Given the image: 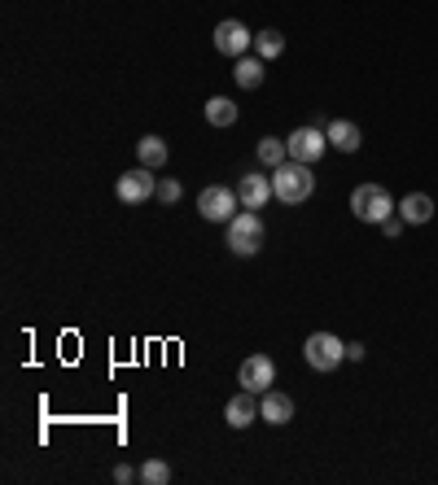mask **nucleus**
Returning <instances> with one entry per match:
<instances>
[{
    "instance_id": "5",
    "label": "nucleus",
    "mask_w": 438,
    "mask_h": 485,
    "mask_svg": "<svg viewBox=\"0 0 438 485\" xmlns=\"http://www.w3.org/2000/svg\"><path fill=\"white\" fill-rule=\"evenodd\" d=\"M285 145H290V158L294 162H320L325 158V149H329V136H325V128H299L285 136Z\"/></svg>"
},
{
    "instance_id": "22",
    "label": "nucleus",
    "mask_w": 438,
    "mask_h": 485,
    "mask_svg": "<svg viewBox=\"0 0 438 485\" xmlns=\"http://www.w3.org/2000/svg\"><path fill=\"white\" fill-rule=\"evenodd\" d=\"M114 481H119V485H128V481H140V472H136L132 463H119V468H114Z\"/></svg>"
},
{
    "instance_id": "1",
    "label": "nucleus",
    "mask_w": 438,
    "mask_h": 485,
    "mask_svg": "<svg viewBox=\"0 0 438 485\" xmlns=\"http://www.w3.org/2000/svg\"><path fill=\"white\" fill-rule=\"evenodd\" d=\"M272 193L281 206H303L307 197L316 193V175H311V166L307 162H281L276 171H272Z\"/></svg>"
},
{
    "instance_id": "7",
    "label": "nucleus",
    "mask_w": 438,
    "mask_h": 485,
    "mask_svg": "<svg viewBox=\"0 0 438 485\" xmlns=\"http://www.w3.org/2000/svg\"><path fill=\"white\" fill-rule=\"evenodd\" d=\"M114 193H119V201H128V206H140V201L158 197V180H154L149 166H136V171H128V175H119Z\"/></svg>"
},
{
    "instance_id": "14",
    "label": "nucleus",
    "mask_w": 438,
    "mask_h": 485,
    "mask_svg": "<svg viewBox=\"0 0 438 485\" xmlns=\"http://www.w3.org/2000/svg\"><path fill=\"white\" fill-rule=\"evenodd\" d=\"M325 136H329V149H342V154H355V149L364 145L360 128H355V123H342V119H337V123H329V128H325Z\"/></svg>"
},
{
    "instance_id": "4",
    "label": "nucleus",
    "mask_w": 438,
    "mask_h": 485,
    "mask_svg": "<svg viewBox=\"0 0 438 485\" xmlns=\"http://www.w3.org/2000/svg\"><path fill=\"white\" fill-rule=\"evenodd\" d=\"M303 358L311 372H334V367H342V358H346V346H342V337H334V332H311L303 341Z\"/></svg>"
},
{
    "instance_id": "11",
    "label": "nucleus",
    "mask_w": 438,
    "mask_h": 485,
    "mask_svg": "<svg viewBox=\"0 0 438 485\" xmlns=\"http://www.w3.org/2000/svg\"><path fill=\"white\" fill-rule=\"evenodd\" d=\"M224 420L228 428H246V424L259 420V393H250V389H241L228 398V407H224Z\"/></svg>"
},
{
    "instance_id": "20",
    "label": "nucleus",
    "mask_w": 438,
    "mask_h": 485,
    "mask_svg": "<svg viewBox=\"0 0 438 485\" xmlns=\"http://www.w3.org/2000/svg\"><path fill=\"white\" fill-rule=\"evenodd\" d=\"M140 481H145V485H167L171 481V468L163 463V459H149V463L140 468Z\"/></svg>"
},
{
    "instance_id": "18",
    "label": "nucleus",
    "mask_w": 438,
    "mask_h": 485,
    "mask_svg": "<svg viewBox=\"0 0 438 485\" xmlns=\"http://www.w3.org/2000/svg\"><path fill=\"white\" fill-rule=\"evenodd\" d=\"M255 53H259V57H264V62H276V57H281V53H285V35L281 31H259L255 35Z\"/></svg>"
},
{
    "instance_id": "16",
    "label": "nucleus",
    "mask_w": 438,
    "mask_h": 485,
    "mask_svg": "<svg viewBox=\"0 0 438 485\" xmlns=\"http://www.w3.org/2000/svg\"><path fill=\"white\" fill-rule=\"evenodd\" d=\"M237 114H241V110H237L233 97H210L206 101V123H210V128H233Z\"/></svg>"
},
{
    "instance_id": "3",
    "label": "nucleus",
    "mask_w": 438,
    "mask_h": 485,
    "mask_svg": "<svg viewBox=\"0 0 438 485\" xmlns=\"http://www.w3.org/2000/svg\"><path fill=\"white\" fill-rule=\"evenodd\" d=\"M228 250H233L237 259H255L264 250V219H259V210L241 206L228 219Z\"/></svg>"
},
{
    "instance_id": "13",
    "label": "nucleus",
    "mask_w": 438,
    "mask_h": 485,
    "mask_svg": "<svg viewBox=\"0 0 438 485\" xmlns=\"http://www.w3.org/2000/svg\"><path fill=\"white\" fill-rule=\"evenodd\" d=\"M399 219L412 224V227L430 224V219H434V197L430 193H407L404 201H399Z\"/></svg>"
},
{
    "instance_id": "8",
    "label": "nucleus",
    "mask_w": 438,
    "mask_h": 485,
    "mask_svg": "<svg viewBox=\"0 0 438 485\" xmlns=\"http://www.w3.org/2000/svg\"><path fill=\"white\" fill-rule=\"evenodd\" d=\"M237 381H241V389H250V393H268L272 381H276V363L268 355H250L241 363Z\"/></svg>"
},
{
    "instance_id": "24",
    "label": "nucleus",
    "mask_w": 438,
    "mask_h": 485,
    "mask_svg": "<svg viewBox=\"0 0 438 485\" xmlns=\"http://www.w3.org/2000/svg\"><path fill=\"white\" fill-rule=\"evenodd\" d=\"M381 232H386V236H399V232H404V219H386Z\"/></svg>"
},
{
    "instance_id": "21",
    "label": "nucleus",
    "mask_w": 438,
    "mask_h": 485,
    "mask_svg": "<svg viewBox=\"0 0 438 485\" xmlns=\"http://www.w3.org/2000/svg\"><path fill=\"white\" fill-rule=\"evenodd\" d=\"M180 193H184V189H180V180H158V201H163V206H175Z\"/></svg>"
},
{
    "instance_id": "10",
    "label": "nucleus",
    "mask_w": 438,
    "mask_h": 485,
    "mask_svg": "<svg viewBox=\"0 0 438 485\" xmlns=\"http://www.w3.org/2000/svg\"><path fill=\"white\" fill-rule=\"evenodd\" d=\"M237 197H241L246 210H264L272 197H276L272 193V175H241L237 180Z\"/></svg>"
},
{
    "instance_id": "19",
    "label": "nucleus",
    "mask_w": 438,
    "mask_h": 485,
    "mask_svg": "<svg viewBox=\"0 0 438 485\" xmlns=\"http://www.w3.org/2000/svg\"><path fill=\"white\" fill-rule=\"evenodd\" d=\"M259 162L276 171L281 162H290V145H285V140H276V136H264V140H259Z\"/></svg>"
},
{
    "instance_id": "2",
    "label": "nucleus",
    "mask_w": 438,
    "mask_h": 485,
    "mask_svg": "<svg viewBox=\"0 0 438 485\" xmlns=\"http://www.w3.org/2000/svg\"><path fill=\"white\" fill-rule=\"evenodd\" d=\"M351 210H355V219L360 224H386V219H395L399 215V201L386 193L381 184H360L355 193H351Z\"/></svg>"
},
{
    "instance_id": "9",
    "label": "nucleus",
    "mask_w": 438,
    "mask_h": 485,
    "mask_svg": "<svg viewBox=\"0 0 438 485\" xmlns=\"http://www.w3.org/2000/svg\"><path fill=\"white\" fill-rule=\"evenodd\" d=\"M255 44V31H246V22H237V18H228V22H219L215 27V48L224 53V57H246V48Z\"/></svg>"
},
{
    "instance_id": "17",
    "label": "nucleus",
    "mask_w": 438,
    "mask_h": 485,
    "mask_svg": "<svg viewBox=\"0 0 438 485\" xmlns=\"http://www.w3.org/2000/svg\"><path fill=\"white\" fill-rule=\"evenodd\" d=\"M233 79H237V88H246V93H255V88L264 84V57H237Z\"/></svg>"
},
{
    "instance_id": "6",
    "label": "nucleus",
    "mask_w": 438,
    "mask_h": 485,
    "mask_svg": "<svg viewBox=\"0 0 438 485\" xmlns=\"http://www.w3.org/2000/svg\"><path fill=\"white\" fill-rule=\"evenodd\" d=\"M237 201H241V197H237L233 189L210 184V189H202V197H198V210H202L206 224H228L237 215Z\"/></svg>"
},
{
    "instance_id": "12",
    "label": "nucleus",
    "mask_w": 438,
    "mask_h": 485,
    "mask_svg": "<svg viewBox=\"0 0 438 485\" xmlns=\"http://www.w3.org/2000/svg\"><path fill=\"white\" fill-rule=\"evenodd\" d=\"M259 420L290 424V420H294V398H290V393H276V389H268V393L259 398Z\"/></svg>"
},
{
    "instance_id": "15",
    "label": "nucleus",
    "mask_w": 438,
    "mask_h": 485,
    "mask_svg": "<svg viewBox=\"0 0 438 485\" xmlns=\"http://www.w3.org/2000/svg\"><path fill=\"white\" fill-rule=\"evenodd\" d=\"M167 140L163 136H145V140H136V158L140 166H149V171H158V166H167Z\"/></svg>"
},
{
    "instance_id": "23",
    "label": "nucleus",
    "mask_w": 438,
    "mask_h": 485,
    "mask_svg": "<svg viewBox=\"0 0 438 485\" xmlns=\"http://www.w3.org/2000/svg\"><path fill=\"white\" fill-rule=\"evenodd\" d=\"M364 355H369V350H364L360 341H351V346H346V358H351V363H364Z\"/></svg>"
}]
</instances>
